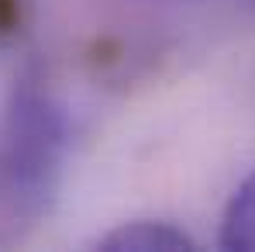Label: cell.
Masks as SVG:
<instances>
[{
  "mask_svg": "<svg viewBox=\"0 0 255 252\" xmlns=\"http://www.w3.org/2000/svg\"><path fill=\"white\" fill-rule=\"evenodd\" d=\"M69 149L66 107L42 80L14 86L0 125V211L10 221H31L48 211Z\"/></svg>",
  "mask_w": 255,
  "mask_h": 252,
  "instance_id": "obj_1",
  "label": "cell"
},
{
  "mask_svg": "<svg viewBox=\"0 0 255 252\" xmlns=\"http://www.w3.org/2000/svg\"><path fill=\"white\" fill-rule=\"evenodd\" d=\"M97 249L107 252H176L193 249V239L169 221H128L97 239Z\"/></svg>",
  "mask_w": 255,
  "mask_h": 252,
  "instance_id": "obj_2",
  "label": "cell"
},
{
  "mask_svg": "<svg viewBox=\"0 0 255 252\" xmlns=\"http://www.w3.org/2000/svg\"><path fill=\"white\" fill-rule=\"evenodd\" d=\"M221 246L224 249L255 252V173L238 183L221 218Z\"/></svg>",
  "mask_w": 255,
  "mask_h": 252,
  "instance_id": "obj_3",
  "label": "cell"
}]
</instances>
